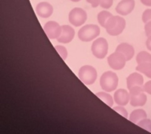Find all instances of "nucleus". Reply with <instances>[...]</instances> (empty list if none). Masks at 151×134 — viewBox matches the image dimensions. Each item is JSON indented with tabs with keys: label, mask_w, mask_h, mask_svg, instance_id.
I'll use <instances>...</instances> for the list:
<instances>
[{
	"label": "nucleus",
	"mask_w": 151,
	"mask_h": 134,
	"mask_svg": "<svg viewBox=\"0 0 151 134\" xmlns=\"http://www.w3.org/2000/svg\"><path fill=\"white\" fill-rule=\"evenodd\" d=\"M126 26V21L122 17L120 16H112L106 22L105 28L106 33L109 35H119L124 30Z\"/></svg>",
	"instance_id": "nucleus-1"
},
{
	"label": "nucleus",
	"mask_w": 151,
	"mask_h": 134,
	"mask_svg": "<svg viewBox=\"0 0 151 134\" xmlns=\"http://www.w3.org/2000/svg\"><path fill=\"white\" fill-rule=\"evenodd\" d=\"M100 34V28L96 25L89 24L82 26L78 32V37L81 41L90 42L96 39Z\"/></svg>",
	"instance_id": "nucleus-2"
},
{
	"label": "nucleus",
	"mask_w": 151,
	"mask_h": 134,
	"mask_svg": "<svg viewBox=\"0 0 151 134\" xmlns=\"http://www.w3.org/2000/svg\"><path fill=\"white\" fill-rule=\"evenodd\" d=\"M118 77L112 71H106L101 76L100 85L104 91L107 92H113L117 88Z\"/></svg>",
	"instance_id": "nucleus-3"
},
{
	"label": "nucleus",
	"mask_w": 151,
	"mask_h": 134,
	"mask_svg": "<svg viewBox=\"0 0 151 134\" xmlns=\"http://www.w3.org/2000/svg\"><path fill=\"white\" fill-rule=\"evenodd\" d=\"M130 104L132 106H144L147 100V96L144 93L143 86H136L129 89Z\"/></svg>",
	"instance_id": "nucleus-4"
},
{
	"label": "nucleus",
	"mask_w": 151,
	"mask_h": 134,
	"mask_svg": "<svg viewBox=\"0 0 151 134\" xmlns=\"http://www.w3.org/2000/svg\"><path fill=\"white\" fill-rule=\"evenodd\" d=\"M78 76H79L80 80L84 85H91L95 82L97 77H98V73L94 67L86 65L80 69Z\"/></svg>",
	"instance_id": "nucleus-5"
},
{
	"label": "nucleus",
	"mask_w": 151,
	"mask_h": 134,
	"mask_svg": "<svg viewBox=\"0 0 151 134\" xmlns=\"http://www.w3.org/2000/svg\"><path fill=\"white\" fill-rule=\"evenodd\" d=\"M109 50V45L107 40L103 37L98 38L92 43L91 51L95 58L102 59L106 58Z\"/></svg>",
	"instance_id": "nucleus-6"
},
{
	"label": "nucleus",
	"mask_w": 151,
	"mask_h": 134,
	"mask_svg": "<svg viewBox=\"0 0 151 134\" xmlns=\"http://www.w3.org/2000/svg\"><path fill=\"white\" fill-rule=\"evenodd\" d=\"M87 19V14L84 9L79 7H76L68 14V21L71 25L76 27H80L86 22Z\"/></svg>",
	"instance_id": "nucleus-7"
},
{
	"label": "nucleus",
	"mask_w": 151,
	"mask_h": 134,
	"mask_svg": "<svg viewBox=\"0 0 151 134\" xmlns=\"http://www.w3.org/2000/svg\"><path fill=\"white\" fill-rule=\"evenodd\" d=\"M109 66L114 70H120L125 66L126 64V59L121 53L115 51L108 57L107 59Z\"/></svg>",
	"instance_id": "nucleus-8"
},
{
	"label": "nucleus",
	"mask_w": 151,
	"mask_h": 134,
	"mask_svg": "<svg viewBox=\"0 0 151 134\" xmlns=\"http://www.w3.org/2000/svg\"><path fill=\"white\" fill-rule=\"evenodd\" d=\"M43 29L47 37L50 40H57L61 33V26L54 21H50L47 22L45 24Z\"/></svg>",
	"instance_id": "nucleus-9"
},
{
	"label": "nucleus",
	"mask_w": 151,
	"mask_h": 134,
	"mask_svg": "<svg viewBox=\"0 0 151 134\" xmlns=\"http://www.w3.org/2000/svg\"><path fill=\"white\" fill-rule=\"evenodd\" d=\"M135 6L134 0H121L116 7V11L122 16L131 14Z\"/></svg>",
	"instance_id": "nucleus-10"
},
{
	"label": "nucleus",
	"mask_w": 151,
	"mask_h": 134,
	"mask_svg": "<svg viewBox=\"0 0 151 134\" xmlns=\"http://www.w3.org/2000/svg\"><path fill=\"white\" fill-rule=\"evenodd\" d=\"M75 36V30L72 26L65 25L61 26V33L57 40L61 43H68L73 40Z\"/></svg>",
	"instance_id": "nucleus-11"
},
{
	"label": "nucleus",
	"mask_w": 151,
	"mask_h": 134,
	"mask_svg": "<svg viewBox=\"0 0 151 134\" xmlns=\"http://www.w3.org/2000/svg\"><path fill=\"white\" fill-rule=\"evenodd\" d=\"M35 11H36L38 16L41 17L42 18H48L53 14L54 8L49 2H41L38 3L35 7Z\"/></svg>",
	"instance_id": "nucleus-12"
},
{
	"label": "nucleus",
	"mask_w": 151,
	"mask_h": 134,
	"mask_svg": "<svg viewBox=\"0 0 151 134\" xmlns=\"http://www.w3.org/2000/svg\"><path fill=\"white\" fill-rule=\"evenodd\" d=\"M116 51H118L125 57L127 61H130L134 55V49L132 47V45L127 43H122L118 45L116 48Z\"/></svg>",
	"instance_id": "nucleus-13"
},
{
	"label": "nucleus",
	"mask_w": 151,
	"mask_h": 134,
	"mask_svg": "<svg viewBox=\"0 0 151 134\" xmlns=\"http://www.w3.org/2000/svg\"><path fill=\"white\" fill-rule=\"evenodd\" d=\"M114 102L119 106H125L130 100V94L125 89L120 88L116 90L114 93Z\"/></svg>",
	"instance_id": "nucleus-14"
},
{
	"label": "nucleus",
	"mask_w": 151,
	"mask_h": 134,
	"mask_svg": "<svg viewBox=\"0 0 151 134\" xmlns=\"http://www.w3.org/2000/svg\"><path fill=\"white\" fill-rule=\"evenodd\" d=\"M143 77L139 73H132L127 78V87L128 89L136 86H143Z\"/></svg>",
	"instance_id": "nucleus-15"
},
{
	"label": "nucleus",
	"mask_w": 151,
	"mask_h": 134,
	"mask_svg": "<svg viewBox=\"0 0 151 134\" xmlns=\"http://www.w3.org/2000/svg\"><path fill=\"white\" fill-rule=\"evenodd\" d=\"M139 73H143L144 75L148 78L151 79V62H142L138 64V66L135 68Z\"/></svg>",
	"instance_id": "nucleus-16"
},
{
	"label": "nucleus",
	"mask_w": 151,
	"mask_h": 134,
	"mask_svg": "<svg viewBox=\"0 0 151 134\" xmlns=\"http://www.w3.org/2000/svg\"><path fill=\"white\" fill-rule=\"evenodd\" d=\"M146 118H147V114L145 112V111H143L142 109H138V110H134V111H132V113L130 115L129 120L136 124L139 120Z\"/></svg>",
	"instance_id": "nucleus-17"
},
{
	"label": "nucleus",
	"mask_w": 151,
	"mask_h": 134,
	"mask_svg": "<svg viewBox=\"0 0 151 134\" xmlns=\"http://www.w3.org/2000/svg\"><path fill=\"white\" fill-rule=\"evenodd\" d=\"M113 16L110 12L106 11V10H103V11H101L98 14V21H99V25L105 28L106 26V22L108 21V20L111 17Z\"/></svg>",
	"instance_id": "nucleus-18"
},
{
	"label": "nucleus",
	"mask_w": 151,
	"mask_h": 134,
	"mask_svg": "<svg viewBox=\"0 0 151 134\" xmlns=\"http://www.w3.org/2000/svg\"><path fill=\"white\" fill-rule=\"evenodd\" d=\"M96 96L99 97V99L102 100L106 104H107L108 106H113V97L111 96L110 95L106 92H100L96 93Z\"/></svg>",
	"instance_id": "nucleus-19"
},
{
	"label": "nucleus",
	"mask_w": 151,
	"mask_h": 134,
	"mask_svg": "<svg viewBox=\"0 0 151 134\" xmlns=\"http://www.w3.org/2000/svg\"><path fill=\"white\" fill-rule=\"evenodd\" d=\"M136 62L137 63H142V62H151V54L147 51H140L136 55Z\"/></svg>",
	"instance_id": "nucleus-20"
},
{
	"label": "nucleus",
	"mask_w": 151,
	"mask_h": 134,
	"mask_svg": "<svg viewBox=\"0 0 151 134\" xmlns=\"http://www.w3.org/2000/svg\"><path fill=\"white\" fill-rule=\"evenodd\" d=\"M137 125L144 130H146L149 132H151V120H150V119L144 118V119L140 121L139 122H138Z\"/></svg>",
	"instance_id": "nucleus-21"
},
{
	"label": "nucleus",
	"mask_w": 151,
	"mask_h": 134,
	"mask_svg": "<svg viewBox=\"0 0 151 134\" xmlns=\"http://www.w3.org/2000/svg\"><path fill=\"white\" fill-rule=\"evenodd\" d=\"M54 48L56 49L58 53L60 54L61 59H63V60H65L67 56H68V51H67V49H66L65 47H64V46H60V45H58V46H55Z\"/></svg>",
	"instance_id": "nucleus-22"
},
{
	"label": "nucleus",
	"mask_w": 151,
	"mask_h": 134,
	"mask_svg": "<svg viewBox=\"0 0 151 134\" xmlns=\"http://www.w3.org/2000/svg\"><path fill=\"white\" fill-rule=\"evenodd\" d=\"M142 20L143 23H147L151 21V9H147L143 12L142 16Z\"/></svg>",
	"instance_id": "nucleus-23"
},
{
	"label": "nucleus",
	"mask_w": 151,
	"mask_h": 134,
	"mask_svg": "<svg viewBox=\"0 0 151 134\" xmlns=\"http://www.w3.org/2000/svg\"><path fill=\"white\" fill-rule=\"evenodd\" d=\"M113 0H99V6L104 9H109L113 6Z\"/></svg>",
	"instance_id": "nucleus-24"
},
{
	"label": "nucleus",
	"mask_w": 151,
	"mask_h": 134,
	"mask_svg": "<svg viewBox=\"0 0 151 134\" xmlns=\"http://www.w3.org/2000/svg\"><path fill=\"white\" fill-rule=\"evenodd\" d=\"M113 110L116 111L117 113L120 114L123 117H124V118H127V111L125 110V108H124L123 106H116V107H113Z\"/></svg>",
	"instance_id": "nucleus-25"
},
{
	"label": "nucleus",
	"mask_w": 151,
	"mask_h": 134,
	"mask_svg": "<svg viewBox=\"0 0 151 134\" xmlns=\"http://www.w3.org/2000/svg\"><path fill=\"white\" fill-rule=\"evenodd\" d=\"M144 29H145V33H146V35L147 37L151 35V21L145 24Z\"/></svg>",
	"instance_id": "nucleus-26"
},
{
	"label": "nucleus",
	"mask_w": 151,
	"mask_h": 134,
	"mask_svg": "<svg viewBox=\"0 0 151 134\" xmlns=\"http://www.w3.org/2000/svg\"><path fill=\"white\" fill-rule=\"evenodd\" d=\"M144 92H147L148 94L151 95V80H149L143 85Z\"/></svg>",
	"instance_id": "nucleus-27"
},
{
	"label": "nucleus",
	"mask_w": 151,
	"mask_h": 134,
	"mask_svg": "<svg viewBox=\"0 0 151 134\" xmlns=\"http://www.w3.org/2000/svg\"><path fill=\"white\" fill-rule=\"evenodd\" d=\"M88 3L91 4L93 8H96L99 6V0H86Z\"/></svg>",
	"instance_id": "nucleus-28"
},
{
	"label": "nucleus",
	"mask_w": 151,
	"mask_h": 134,
	"mask_svg": "<svg viewBox=\"0 0 151 134\" xmlns=\"http://www.w3.org/2000/svg\"><path fill=\"white\" fill-rule=\"evenodd\" d=\"M146 47H147V49L151 51V35H150V36L147 37V40H146Z\"/></svg>",
	"instance_id": "nucleus-29"
},
{
	"label": "nucleus",
	"mask_w": 151,
	"mask_h": 134,
	"mask_svg": "<svg viewBox=\"0 0 151 134\" xmlns=\"http://www.w3.org/2000/svg\"><path fill=\"white\" fill-rule=\"evenodd\" d=\"M140 1L142 4L146 6V7H151V0H140Z\"/></svg>",
	"instance_id": "nucleus-30"
},
{
	"label": "nucleus",
	"mask_w": 151,
	"mask_h": 134,
	"mask_svg": "<svg viewBox=\"0 0 151 134\" xmlns=\"http://www.w3.org/2000/svg\"><path fill=\"white\" fill-rule=\"evenodd\" d=\"M72 2H80V0H70Z\"/></svg>",
	"instance_id": "nucleus-31"
}]
</instances>
